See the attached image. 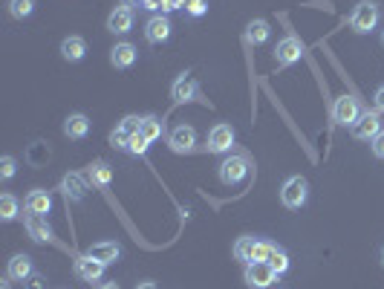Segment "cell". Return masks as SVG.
Segmentation results:
<instances>
[{"label": "cell", "mask_w": 384, "mask_h": 289, "mask_svg": "<svg viewBox=\"0 0 384 289\" xmlns=\"http://www.w3.org/2000/svg\"><path fill=\"white\" fill-rule=\"evenodd\" d=\"M361 113H364V110H361V102L356 99L353 93H344V95H338V99L332 102V122H335L338 127H353Z\"/></svg>", "instance_id": "6da1fadb"}, {"label": "cell", "mask_w": 384, "mask_h": 289, "mask_svg": "<svg viewBox=\"0 0 384 289\" xmlns=\"http://www.w3.org/2000/svg\"><path fill=\"white\" fill-rule=\"evenodd\" d=\"M378 18H381L378 4H373V0H361V4L353 9V15H349V29L359 32V35H367V32H373L378 26Z\"/></svg>", "instance_id": "7a4b0ae2"}, {"label": "cell", "mask_w": 384, "mask_h": 289, "mask_svg": "<svg viewBox=\"0 0 384 289\" xmlns=\"http://www.w3.org/2000/svg\"><path fill=\"white\" fill-rule=\"evenodd\" d=\"M251 171V163H248V156L246 153H232L222 159V165H220V182L222 185H237L248 177Z\"/></svg>", "instance_id": "3957f363"}, {"label": "cell", "mask_w": 384, "mask_h": 289, "mask_svg": "<svg viewBox=\"0 0 384 289\" xmlns=\"http://www.w3.org/2000/svg\"><path fill=\"white\" fill-rule=\"evenodd\" d=\"M306 197H309V182L304 177H289L280 188V203L292 211H298L306 203Z\"/></svg>", "instance_id": "277c9868"}, {"label": "cell", "mask_w": 384, "mask_h": 289, "mask_svg": "<svg viewBox=\"0 0 384 289\" xmlns=\"http://www.w3.org/2000/svg\"><path fill=\"white\" fill-rule=\"evenodd\" d=\"M304 52H306V47L298 35H286L275 47V61H277V67H292V64H298L304 58Z\"/></svg>", "instance_id": "5b68a950"}, {"label": "cell", "mask_w": 384, "mask_h": 289, "mask_svg": "<svg viewBox=\"0 0 384 289\" xmlns=\"http://www.w3.org/2000/svg\"><path fill=\"white\" fill-rule=\"evenodd\" d=\"M171 99L174 105H188V102H200V84L191 73H182L174 84H171Z\"/></svg>", "instance_id": "8992f818"}, {"label": "cell", "mask_w": 384, "mask_h": 289, "mask_svg": "<svg viewBox=\"0 0 384 289\" xmlns=\"http://www.w3.org/2000/svg\"><path fill=\"white\" fill-rule=\"evenodd\" d=\"M208 153H229L234 148V127L226 124V122H220L214 124L211 131H208Z\"/></svg>", "instance_id": "52a82bcc"}, {"label": "cell", "mask_w": 384, "mask_h": 289, "mask_svg": "<svg viewBox=\"0 0 384 289\" xmlns=\"http://www.w3.org/2000/svg\"><path fill=\"white\" fill-rule=\"evenodd\" d=\"M349 131H353V136L361 139V142H373V139L381 134V116H378L376 110H364V113L359 116V122L349 127Z\"/></svg>", "instance_id": "ba28073f"}, {"label": "cell", "mask_w": 384, "mask_h": 289, "mask_svg": "<svg viewBox=\"0 0 384 289\" xmlns=\"http://www.w3.org/2000/svg\"><path fill=\"white\" fill-rule=\"evenodd\" d=\"M246 283L251 289H269L277 283V272L269 264H246Z\"/></svg>", "instance_id": "9c48e42d"}, {"label": "cell", "mask_w": 384, "mask_h": 289, "mask_svg": "<svg viewBox=\"0 0 384 289\" xmlns=\"http://www.w3.org/2000/svg\"><path fill=\"white\" fill-rule=\"evenodd\" d=\"M171 18L168 15H162V12H159V15H150L148 18V23H145V38H148V44H165L168 38H171Z\"/></svg>", "instance_id": "30bf717a"}, {"label": "cell", "mask_w": 384, "mask_h": 289, "mask_svg": "<svg viewBox=\"0 0 384 289\" xmlns=\"http://www.w3.org/2000/svg\"><path fill=\"white\" fill-rule=\"evenodd\" d=\"M168 145L174 153H191L197 148V131L191 124H176L168 136Z\"/></svg>", "instance_id": "8fae6325"}, {"label": "cell", "mask_w": 384, "mask_h": 289, "mask_svg": "<svg viewBox=\"0 0 384 289\" xmlns=\"http://www.w3.org/2000/svg\"><path fill=\"white\" fill-rule=\"evenodd\" d=\"M87 188H90L87 174H76V171H70L67 177L61 179V191H64V197H67L70 203H81V200L87 197Z\"/></svg>", "instance_id": "7c38bea8"}, {"label": "cell", "mask_w": 384, "mask_h": 289, "mask_svg": "<svg viewBox=\"0 0 384 289\" xmlns=\"http://www.w3.org/2000/svg\"><path fill=\"white\" fill-rule=\"evenodd\" d=\"M23 226H26V235L35 240V243H49L52 240V229H49V223H47V217H41V214H23Z\"/></svg>", "instance_id": "4fadbf2b"}, {"label": "cell", "mask_w": 384, "mask_h": 289, "mask_svg": "<svg viewBox=\"0 0 384 289\" xmlns=\"http://www.w3.org/2000/svg\"><path fill=\"white\" fill-rule=\"evenodd\" d=\"M76 275L87 283H95V281H102L104 275V264L102 261H95L92 254H81V258H76Z\"/></svg>", "instance_id": "5bb4252c"}, {"label": "cell", "mask_w": 384, "mask_h": 289, "mask_svg": "<svg viewBox=\"0 0 384 289\" xmlns=\"http://www.w3.org/2000/svg\"><path fill=\"white\" fill-rule=\"evenodd\" d=\"M133 29V9L131 6H116L110 15H107V32L113 35H124V32Z\"/></svg>", "instance_id": "9a60e30c"}, {"label": "cell", "mask_w": 384, "mask_h": 289, "mask_svg": "<svg viewBox=\"0 0 384 289\" xmlns=\"http://www.w3.org/2000/svg\"><path fill=\"white\" fill-rule=\"evenodd\" d=\"M87 254H92L95 261H102L104 266H110V264H116L121 258V246L116 240H99V243H92L87 249Z\"/></svg>", "instance_id": "2e32d148"}, {"label": "cell", "mask_w": 384, "mask_h": 289, "mask_svg": "<svg viewBox=\"0 0 384 289\" xmlns=\"http://www.w3.org/2000/svg\"><path fill=\"white\" fill-rule=\"evenodd\" d=\"M87 182L92 188H107L113 182V168L110 163H104V159H95V163L87 165Z\"/></svg>", "instance_id": "e0dca14e"}, {"label": "cell", "mask_w": 384, "mask_h": 289, "mask_svg": "<svg viewBox=\"0 0 384 289\" xmlns=\"http://www.w3.org/2000/svg\"><path fill=\"white\" fill-rule=\"evenodd\" d=\"M136 47L131 44V41H121V44H116L113 49H110V64L116 70H127V67H133L136 64Z\"/></svg>", "instance_id": "ac0fdd59"}, {"label": "cell", "mask_w": 384, "mask_h": 289, "mask_svg": "<svg viewBox=\"0 0 384 289\" xmlns=\"http://www.w3.org/2000/svg\"><path fill=\"white\" fill-rule=\"evenodd\" d=\"M26 211L29 214H41V217H47L49 211H52V197H49V191H44V188H32L29 194H26Z\"/></svg>", "instance_id": "d6986e66"}, {"label": "cell", "mask_w": 384, "mask_h": 289, "mask_svg": "<svg viewBox=\"0 0 384 289\" xmlns=\"http://www.w3.org/2000/svg\"><path fill=\"white\" fill-rule=\"evenodd\" d=\"M84 55H87V41L81 35H70V38L61 41V58L64 61L78 64V61H84Z\"/></svg>", "instance_id": "ffe728a7"}, {"label": "cell", "mask_w": 384, "mask_h": 289, "mask_svg": "<svg viewBox=\"0 0 384 289\" xmlns=\"http://www.w3.org/2000/svg\"><path fill=\"white\" fill-rule=\"evenodd\" d=\"M64 136L67 139H87L90 136V119L84 113H73L64 119Z\"/></svg>", "instance_id": "44dd1931"}, {"label": "cell", "mask_w": 384, "mask_h": 289, "mask_svg": "<svg viewBox=\"0 0 384 289\" xmlns=\"http://www.w3.org/2000/svg\"><path fill=\"white\" fill-rule=\"evenodd\" d=\"M32 275H35V266L29 254H15L9 261V281H29Z\"/></svg>", "instance_id": "7402d4cb"}, {"label": "cell", "mask_w": 384, "mask_h": 289, "mask_svg": "<svg viewBox=\"0 0 384 289\" xmlns=\"http://www.w3.org/2000/svg\"><path fill=\"white\" fill-rule=\"evenodd\" d=\"M269 23L263 20V18H258V20H248V26H246V44H251V47H260V44H266L269 41Z\"/></svg>", "instance_id": "603a6c76"}, {"label": "cell", "mask_w": 384, "mask_h": 289, "mask_svg": "<svg viewBox=\"0 0 384 289\" xmlns=\"http://www.w3.org/2000/svg\"><path fill=\"white\" fill-rule=\"evenodd\" d=\"M254 246H258V237L251 235H243L237 243H234V258L243 261V264H251V254H254Z\"/></svg>", "instance_id": "cb8c5ba5"}, {"label": "cell", "mask_w": 384, "mask_h": 289, "mask_svg": "<svg viewBox=\"0 0 384 289\" xmlns=\"http://www.w3.org/2000/svg\"><path fill=\"white\" fill-rule=\"evenodd\" d=\"M18 214H20V203H18L15 194H4V197H0V220L12 223V220H18Z\"/></svg>", "instance_id": "d4e9b609"}, {"label": "cell", "mask_w": 384, "mask_h": 289, "mask_svg": "<svg viewBox=\"0 0 384 289\" xmlns=\"http://www.w3.org/2000/svg\"><path fill=\"white\" fill-rule=\"evenodd\" d=\"M142 136L148 142H156L159 136H162V119H159V116H145L142 119Z\"/></svg>", "instance_id": "484cf974"}, {"label": "cell", "mask_w": 384, "mask_h": 289, "mask_svg": "<svg viewBox=\"0 0 384 289\" xmlns=\"http://www.w3.org/2000/svg\"><path fill=\"white\" fill-rule=\"evenodd\" d=\"M35 12V0H9V15L15 20H23Z\"/></svg>", "instance_id": "4316f807"}, {"label": "cell", "mask_w": 384, "mask_h": 289, "mask_svg": "<svg viewBox=\"0 0 384 289\" xmlns=\"http://www.w3.org/2000/svg\"><path fill=\"white\" fill-rule=\"evenodd\" d=\"M269 266L277 272V275H283V272H289V254H286L280 246H275V252H272V258H269Z\"/></svg>", "instance_id": "83f0119b"}, {"label": "cell", "mask_w": 384, "mask_h": 289, "mask_svg": "<svg viewBox=\"0 0 384 289\" xmlns=\"http://www.w3.org/2000/svg\"><path fill=\"white\" fill-rule=\"evenodd\" d=\"M142 119H145V116H124V119L119 122V127H121L124 134H131V136H133V134H142Z\"/></svg>", "instance_id": "f1b7e54d"}, {"label": "cell", "mask_w": 384, "mask_h": 289, "mask_svg": "<svg viewBox=\"0 0 384 289\" xmlns=\"http://www.w3.org/2000/svg\"><path fill=\"white\" fill-rule=\"evenodd\" d=\"M18 171V159L15 156H4L0 159V179H12Z\"/></svg>", "instance_id": "f546056e"}, {"label": "cell", "mask_w": 384, "mask_h": 289, "mask_svg": "<svg viewBox=\"0 0 384 289\" xmlns=\"http://www.w3.org/2000/svg\"><path fill=\"white\" fill-rule=\"evenodd\" d=\"M110 145L119 148V151H127V148H131V134H124L121 127H116V131L110 134Z\"/></svg>", "instance_id": "4dcf8cb0"}, {"label": "cell", "mask_w": 384, "mask_h": 289, "mask_svg": "<svg viewBox=\"0 0 384 289\" xmlns=\"http://www.w3.org/2000/svg\"><path fill=\"white\" fill-rule=\"evenodd\" d=\"M148 145H150V142H148V139H145L142 134H133V136H131V148H127V153H133V156H142V153L148 151Z\"/></svg>", "instance_id": "1f68e13d"}, {"label": "cell", "mask_w": 384, "mask_h": 289, "mask_svg": "<svg viewBox=\"0 0 384 289\" xmlns=\"http://www.w3.org/2000/svg\"><path fill=\"white\" fill-rule=\"evenodd\" d=\"M188 15L191 18H203L205 12H208V0H188Z\"/></svg>", "instance_id": "d6a6232c"}, {"label": "cell", "mask_w": 384, "mask_h": 289, "mask_svg": "<svg viewBox=\"0 0 384 289\" xmlns=\"http://www.w3.org/2000/svg\"><path fill=\"white\" fill-rule=\"evenodd\" d=\"M370 151H373V156H376V159H384V131L370 142Z\"/></svg>", "instance_id": "836d02e7"}, {"label": "cell", "mask_w": 384, "mask_h": 289, "mask_svg": "<svg viewBox=\"0 0 384 289\" xmlns=\"http://www.w3.org/2000/svg\"><path fill=\"white\" fill-rule=\"evenodd\" d=\"M376 110H381V113H384V87H378V90H376Z\"/></svg>", "instance_id": "e575fe53"}, {"label": "cell", "mask_w": 384, "mask_h": 289, "mask_svg": "<svg viewBox=\"0 0 384 289\" xmlns=\"http://www.w3.org/2000/svg\"><path fill=\"white\" fill-rule=\"evenodd\" d=\"M136 289H159L153 281H142V283H136Z\"/></svg>", "instance_id": "d590c367"}, {"label": "cell", "mask_w": 384, "mask_h": 289, "mask_svg": "<svg viewBox=\"0 0 384 289\" xmlns=\"http://www.w3.org/2000/svg\"><path fill=\"white\" fill-rule=\"evenodd\" d=\"M99 289H121V286H119V283H116V281H110V283H102V286H99Z\"/></svg>", "instance_id": "8d00e7d4"}, {"label": "cell", "mask_w": 384, "mask_h": 289, "mask_svg": "<svg viewBox=\"0 0 384 289\" xmlns=\"http://www.w3.org/2000/svg\"><path fill=\"white\" fill-rule=\"evenodd\" d=\"M0 289H12V286H9V281H0Z\"/></svg>", "instance_id": "74e56055"}, {"label": "cell", "mask_w": 384, "mask_h": 289, "mask_svg": "<svg viewBox=\"0 0 384 289\" xmlns=\"http://www.w3.org/2000/svg\"><path fill=\"white\" fill-rule=\"evenodd\" d=\"M381 44H384V26H381Z\"/></svg>", "instance_id": "f35d334b"}, {"label": "cell", "mask_w": 384, "mask_h": 289, "mask_svg": "<svg viewBox=\"0 0 384 289\" xmlns=\"http://www.w3.org/2000/svg\"><path fill=\"white\" fill-rule=\"evenodd\" d=\"M381 261H384V249H381Z\"/></svg>", "instance_id": "ab89813d"}]
</instances>
